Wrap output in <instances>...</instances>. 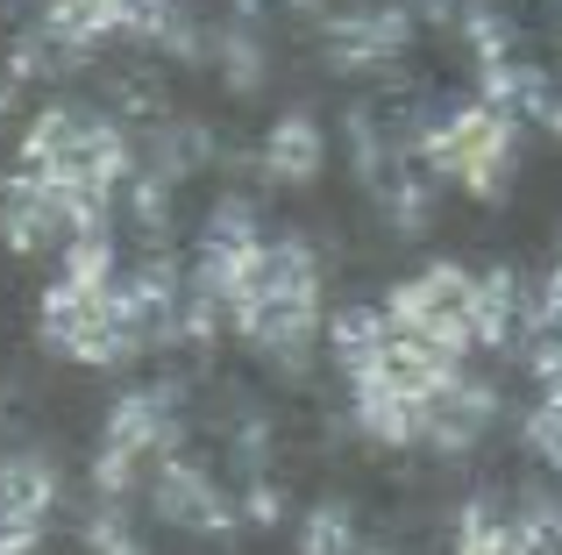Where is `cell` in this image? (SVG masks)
<instances>
[{
    "instance_id": "obj_4",
    "label": "cell",
    "mask_w": 562,
    "mask_h": 555,
    "mask_svg": "<svg viewBox=\"0 0 562 555\" xmlns=\"http://www.w3.org/2000/svg\"><path fill=\"white\" fill-rule=\"evenodd\" d=\"M36 328L57 356L86 363V371H114V363L143 356L122 314V285H86V278H57L36 306Z\"/></svg>"
},
{
    "instance_id": "obj_16",
    "label": "cell",
    "mask_w": 562,
    "mask_h": 555,
    "mask_svg": "<svg viewBox=\"0 0 562 555\" xmlns=\"http://www.w3.org/2000/svg\"><path fill=\"white\" fill-rule=\"evenodd\" d=\"M214 57H221V79H228L235 93H257V86H263V71H271L257 22H228V29L214 36Z\"/></svg>"
},
{
    "instance_id": "obj_25",
    "label": "cell",
    "mask_w": 562,
    "mask_h": 555,
    "mask_svg": "<svg viewBox=\"0 0 562 555\" xmlns=\"http://www.w3.org/2000/svg\"><path fill=\"white\" fill-rule=\"evenodd\" d=\"M555 8H562V0H555Z\"/></svg>"
},
{
    "instance_id": "obj_1",
    "label": "cell",
    "mask_w": 562,
    "mask_h": 555,
    "mask_svg": "<svg viewBox=\"0 0 562 555\" xmlns=\"http://www.w3.org/2000/svg\"><path fill=\"white\" fill-rule=\"evenodd\" d=\"M228 328L257 349L271 371L300 377L321 349V264L306 242L278 236V242H257L243 285L228 299Z\"/></svg>"
},
{
    "instance_id": "obj_17",
    "label": "cell",
    "mask_w": 562,
    "mask_h": 555,
    "mask_svg": "<svg viewBox=\"0 0 562 555\" xmlns=\"http://www.w3.org/2000/svg\"><path fill=\"white\" fill-rule=\"evenodd\" d=\"M300 555H371V548H363L349 506H314V513L300 520Z\"/></svg>"
},
{
    "instance_id": "obj_11",
    "label": "cell",
    "mask_w": 562,
    "mask_h": 555,
    "mask_svg": "<svg viewBox=\"0 0 562 555\" xmlns=\"http://www.w3.org/2000/svg\"><path fill=\"white\" fill-rule=\"evenodd\" d=\"M179 434H186L179 392L143 385V392H128V399H114L108 428H100V449H122V456H136V463H157V456H179Z\"/></svg>"
},
{
    "instance_id": "obj_8",
    "label": "cell",
    "mask_w": 562,
    "mask_h": 555,
    "mask_svg": "<svg viewBox=\"0 0 562 555\" xmlns=\"http://www.w3.org/2000/svg\"><path fill=\"white\" fill-rule=\"evenodd\" d=\"M57 513V463L43 449L0 456V555H36Z\"/></svg>"
},
{
    "instance_id": "obj_21",
    "label": "cell",
    "mask_w": 562,
    "mask_h": 555,
    "mask_svg": "<svg viewBox=\"0 0 562 555\" xmlns=\"http://www.w3.org/2000/svg\"><path fill=\"white\" fill-rule=\"evenodd\" d=\"M520 434H527V449H535L541 463H555V471H562V392H541Z\"/></svg>"
},
{
    "instance_id": "obj_10",
    "label": "cell",
    "mask_w": 562,
    "mask_h": 555,
    "mask_svg": "<svg viewBox=\"0 0 562 555\" xmlns=\"http://www.w3.org/2000/svg\"><path fill=\"white\" fill-rule=\"evenodd\" d=\"M555 520L549 499H527L520 513H506L498 499H470L456 513V555H555Z\"/></svg>"
},
{
    "instance_id": "obj_12",
    "label": "cell",
    "mask_w": 562,
    "mask_h": 555,
    "mask_svg": "<svg viewBox=\"0 0 562 555\" xmlns=\"http://www.w3.org/2000/svg\"><path fill=\"white\" fill-rule=\"evenodd\" d=\"M492 428H498V392L484 385V377H456V385H441L435 399H427L420 442L441 449V456H470Z\"/></svg>"
},
{
    "instance_id": "obj_24",
    "label": "cell",
    "mask_w": 562,
    "mask_h": 555,
    "mask_svg": "<svg viewBox=\"0 0 562 555\" xmlns=\"http://www.w3.org/2000/svg\"><path fill=\"white\" fill-rule=\"evenodd\" d=\"M541 128H555V136H562V100H555V114H549V122H541Z\"/></svg>"
},
{
    "instance_id": "obj_5",
    "label": "cell",
    "mask_w": 562,
    "mask_h": 555,
    "mask_svg": "<svg viewBox=\"0 0 562 555\" xmlns=\"http://www.w3.org/2000/svg\"><path fill=\"white\" fill-rule=\"evenodd\" d=\"M108 222V207H93L86 193H71V185L43 179V171H8L0 179V236H8V250L36 257V250H65L71 236H86V228Z\"/></svg>"
},
{
    "instance_id": "obj_7",
    "label": "cell",
    "mask_w": 562,
    "mask_h": 555,
    "mask_svg": "<svg viewBox=\"0 0 562 555\" xmlns=\"http://www.w3.org/2000/svg\"><path fill=\"white\" fill-rule=\"evenodd\" d=\"M321 43H328L335 71H392L398 50L413 43V14L398 0H357L321 22Z\"/></svg>"
},
{
    "instance_id": "obj_22",
    "label": "cell",
    "mask_w": 562,
    "mask_h": 555,
    "mask_svg": "<svg viewBox=\"0 0 562 555\" xmlns=\"http://www.w3.org/2000/svg\"><path fill=\"white\" fill-rule=\"evenodd\" d=\"M200 242H257V207H249V200H214Z\"/></svg>"
},
{
    "instance_id": "obj_13",
    "label": "cell",
    "mask_w": 562,
    "mask_h": 555,
    "mask_svg": "<svg viewBox=\"0 0 562 555\" xmlns=\"http://www.w3.org/2000/svg\"><path fill=\"white\" fill-rule=\"evenodd\" d=\"M349 414L378 449H413L427 428V392L398 385V377H357L349 385Z\"/></svg>"
},
{
    "instance_id": "obj_6",
    "label": "cell",
    "mask_w": 562,
    "mask_h": 555,
    "mask_svg": "<svg viewBox=\"0 0 562 555\" xmlns=\"http://www.w3.org/2000/svg\"><path fill=\"white\" fill-rule=\"evenodd\" d=\"M470 292H477V278L463 264H427L420 278H406V285H392V299H384V320L406 335H420V342H441V349H477V320H470Z\"/></svg>"
},
{
    "instance_id": "obj_14",
    "label": "cell",
    "mask_w": 562,
    "mask_h": 555,
    "mask_svg": "<svg viewBox=\"0 0 562 555\" xmlns=\"http://www.w3.org/2000/svg\"><path fill=\"white\" fill-rule=\"evenodd\" d=\"M263 171H271L278 185H314L321 171H328V128L300 107L278 114L271 136H263Z\"/></svg>"
},
{
    "instance_id": "obj_15",
    "label": "cell",
    "mask_w": 562,
    "mask_h": 555,
    "mask_svg": "<svg viewBox=\"0 0 562 555\" xmlns=\"http://www.w3.org/2000/svg\"><path fill=\"white\" fill-rule=\"evenodd\" d=\"M321 335H328L321 349L335 356V371H342V377H363L378 363V349H384V306H342V314H335Z\"/></svg>"
},
{
    "instance_id": "obj_2",
    "label": "cell",
    "mask_w": 562,
    "mask_h": 555,
    "mask_svg": "<svg viewBox=\"0 0 562 555\" xmlns=\"http://www.w3.org/2000/svg\"><path fill=\"white\" fill-rule=\"evenodd\" d=\"M22 165L43 171V179H57V185H71V193H86L93 207H114V193L136 179V143L100 107L50 100L22 136Z\"/></svg>"
},
{
    "instance_id": "obj_19",
    "label": "cell",
    "mask_w": 562,
    "mask_h": 555,
    "mask_svg": "<svg viewBox=\"0 0 562 555\" xmlns=\"http://www.w3.org/2000/svg\"><path fill=\"white\" fill-rule=\"evenodd\" d=\"M86 555H150L136 534V520L122 513V499H100L93 513H86Z\"/></svg>"
},
{
    "instance_id": "obj_20",
    "label": "cell",
    "mask_w": 562,
    "mask_h": 555,
    "mask_svg": "<svg viewBox=\"0 0 562 555\" xmlns=\"http://www.w3.org/2000/svg\"><path fill=\"white\" fill-rule=\"evenodd\" d=\"M128 207H136V228L150 242L171 236V179L165 171H136V179H128Z\"/></svg>"
},
{
    "instance_id": "obj_3",
    "label": "cell",
    "mask_w": 562,
    "mask_h": 555,
    "mask_svg": "<svg viewBox=\"0 0 562 555\" xmlns=\"http://www.w3.org/2000/svg\"><path fill=\"white\" fill-rule=\"evenodd\" d=\"M413 150L427 157V171H441L449 185H463L470 200H506L513 193V165H520V128H513L506 107L470 100V107L427 122Z\"/></svg>"
},
{
    "instance_id": "obj_9",
    "label": "cell",
    "mask_w": 562,
    "mask_h": 555,
    "mask_svg": "<svg viewBox=\"0 0 562 555\" xmlns=\"http://www.w3.org/2000/svg\"><path fill=\"white\" fill-rule=\"evenodd\" d=\"M150 506L165 513V528H179V534H235V513H243V506L221 491V477L192 456H157Z\"/></svg>"
},
{
    "instance_id": "obj_23",
    "label": "cell",
    "mask_w": 562,
    "mask_h": 555,
    "mask_svg": "<svg viewBox=\"0 0 562 555\" xmlns=\"http://www.w3.org/2000/svg\"><path fill=\"white\" fill-rule=\"evenodd\" d=\"M243 520L249 528H278V520H285V491L271 485V477H249V491H243Z\"/></svg>"
},
{
    "instance_id": "obj_18",
    "label": "cell",
    "mask_w": 562,
    "mask_h": 555,
    "mask_svg": "<svg viewBox=\"0 0 562 555\" xmlns=\"http://www.w3.org/2000/svg\"><path fill=\"white\" fill-rule=\"evenodd\" d=\"M456 22H463V36H470V57H477V65H498V57H520V50H513V22L492 8V0H470V8H456Z\"/></svg>"
}]
</instances>
